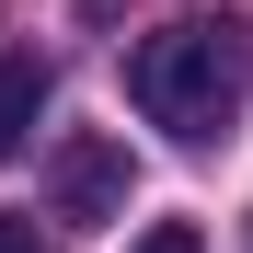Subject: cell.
<instances>
[{"label": "cell", "instance_id": "cell-1", "mask_svg": "<svg viewBox=\"0 0 253 253\" xmlns=\"http://www.w3.org/2000/svg\"><path fill=\"white\" fill-rule=\"evenodd\" d=\"M126 92H138V115H150V126H173L184 150H207V138H230V126H242V92H253V35H242L230 12H184V23L138 35Z\"/></svg>", "mask_w": 253, "mask_h": 253}, {"label": "cell", "instance_id": "cell-2", "mask_svg": "<svg viewBox=\"0 0 253 253\" xmlns=\"http://www.w3.org/2000/svg\"><path fill=\"white\" fill-rule=\"evenodd\" d=\"M126 150L115 138H69L58 150V219H126Z\"/></svg>", "mask_w": 253, "mask_h": 253}, {"label": "cell", "instance_id": "cell-3", "mask_svg": "<svg viewBox=\"0 0 253 253\" xmlns=\"http://www.w3.org/2000/svg\"><path fill=\"white\" fill-rule=\"evenodd\" d=\"M35 115H46V58H0V161H23Z\"/></svg>", "mask_w": 253, "mask_h": 253}, {"label": "cell", "instance_id": "cell-4", "mask_svg": "<svg viewBox=\"0 0 253 253\" xmlns=\"http://www.w3.org/2000/svg\"><path fill=\"white\" fill-rule=\"evenodd\" d=\"M126 253H207V230H184V219H161L150 242H126Z\"/></svg>", "mask_w": 253, "mask_h": 253}, {"label": "cell", "instance_id": "cell-5", "mask_svg": "<svg viewBox=\"0 0 253 253\" xmlns=\"http://www.w3.org/2000/svg\"><path fill=\"white\" fill-rule=\"evenodd\" d=\"M0 253H58V242L35 230V219H0Z\"/></svg>", "mask_w": 253, "mask_h": 253}]
</instances>
